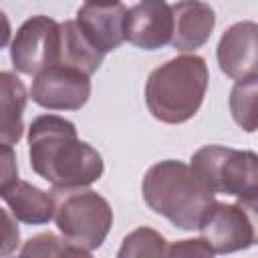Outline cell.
Instances as JSON below:
<instances>
[{
  "instance_id": "obj_6",
  "label": "cell",
  "mask_w": 258,
  "mask_h": 258,
  "mask_svg": "<svg viewBox=\"0 0 258 258\" xmlns=\"http://www.w3.org/2000/svg\"><path fill=\"white\" fill-rule=\"evenodd\" d=\"M12 67L28 77L60 62V22L36 14L20 24L10 44Z\"/></svg>"
},
{
  "instance_id": "obj_12",
  "label": "cell",
  "mask_w": 258,
  "mask_h": 258,
  "mask_svg": "<svg viewBox=\"0 0 258 258\" xmlns=\"http://www.w3.org/2000/svg\"><path fill=\"white\" fill-rule=\"evenodd\" d=\"M173 32L169 44L181 52H194L202 48L216 26V12L202 0H179L171 6Z\"/></svg>"
},
{
  "instance_id": "obj_1",
  "label": "cell",
  "mask_w": 258,
  "mask_h": 258,
  "mask_svg": "<svg viewBox=\"0 0 258 258\" xmlns=\"http://www.w3.org/2000/svg\"><path fill=\"white\" fill-rule=\"evenodd\" d=\"M28 157L36 175L48 181L54 194L89 187L101 179V153L81 141L71 121L58 115H40L28 127Z\"/></svg>"
},
{
  "instance_id": "obj_9",
  "label": "cell",
  "mask_w": 258,
  "mask_h": 258,
  "mask_svg": "<svg viewBox=\"0 0 258 258\" xmlns=\"http://www.w3.org/2000/svg\"><path fill=\"white\" fill-rule=\"evenodd\" d=\"M125 16L123 2H85L75 14V24L95 50L109 54L125 42Z\"/></svg>"
},
{
  "instance_id": "obj_13",
  "label": "cell",
  "mask_w": 258,
  "mask_h": 258,
  "mask_svg": "<svg viewBox=\"0 0 258 258\" xmlns=\"http://www.w3.org/2000/svg\"><path fill=\"white\" fill-rule=\"evenodd\" d=\"M0 198L6 202L10 214L16 218V222L22 224H46L54 218V210H56V200L42 191L40 187L16 179L6 191L0 194Z\"/></svg>"
},
{
  "instance_id": "obj_3",
  "label": "cell",
  "mask_w": 258,
  "mask_h": 258,
  "mask_svg": "<svg viewBox=\"0 0 258 258\" xmlns=\"http://www.w3.org/2000/svg\"><path fill=\"white\" fill-rule=\"evenodd\" d=\"M208 79V64L202 56H175L149 73L145 83V105L153 119L161 123H185L202 107Z\"/></svg>"
},
{
  "instance_id": "obj_8",
  "label": "cell",
  "mask_w": 258,
  "mask_h": 258,
  "mask_svg": "<svg viewBox=\"0 0 258 258\" xmlns=\"http://www.w3.org/2000/svg\"><path fill=\"white\" fill-rule=\"evenodd\" d=\"M198 230L200 238L212 248L214 254L246 250L256 242L252 216L242 204L214 202Z\"/></svg>"
},
{
  "instance_id": "obj_21",
  "label": "cell",
  "mask_w": 258,
  "mask_h": 258,
  "mask_svg": "<svg viewBox=\"0 0 258 258\" xmlns=\"http://www.w3.org/2000/svg\"><path fill=\"white\" fill-rule=\"evenodd\" d=\"M167 256H214L212 248L202 240H179L171 246L167 244Z\"/></svg>"
},
{
  "instance_id": "obj_23",
  "label": "cell",
  "mask_w": 258,
  "mask_h": 258,
  "mask_svg": "<svg viewBox=\"0 0 258 258\" xmlns=\"http://www.w3.org/2000/svg\"><path fill=\"white\" fill-rule=\"evenodd\" d=\"M85 2H121V0H85Z\"/></svg>"
},
{
  "instance_id": "obj_2",
  "label": "cell",
  "mask_w": 258,
  "mask_h": 258,
  "mask_svg": "<svg viewBox=\"0 0 258 258\" xmlns=\"http://www.w3.org/2000/svg\"><path fill=\"white\" fill-rule=\"evenodd\" d=\"M141 196L151 212L185 232L198 230L216 202V194L177 159L153 163L141 179Z\"/></svg>"
},
{
  "instance_id": "obj_22",
  "label": "cell",
  "mask_w": 258,
  "mask_h": 258,
  "mask_svg": "<svg viewBox=\"0 0 258 258\" xmlns=\"http://www.w3.org/2000/svg\"><path fill=\"white\" fill-rule=\"evenodd\" d=\"M10 34H12L10 20H8V16L4 14V10H0V48H4V46L8 44Z\"/></svg>"
},
{
  "instance_id": "obj_11",
  "label": "cell",
  "mask_w": 258,
  "mask_h": 258,
  "mask_svg": "<svg viewBox=\"0 0 258 258\" xmlns=\"http://www.w3.org/2000/svg\"><path fill=\"white\" fill-rule=\"evenodd\" d=\"M258 24L254 20H242L232 24L218 42V64L222 73L234 81L256 77V42Z\"/></svg>"
},
{
  "instance_id": "obj_16",
  "label": "cell",
  "mask_w": 258,
  "mask_h": 258,
  "mask_svg": "<svg viewBox=\"0 0 258 258\" xmlns=\"http://www.w3.org/2000/svg\"><path fill=\"white\" fill-rule=\"evenodd\" d=\"M256 93H258V75L236 81L230 93L232 117L248 133L256 131Z\"/></svg>"
},
{
  "instance_id": "obj_18",
  "label": "cell",
  "mask_w": 258,
  "mask_h": 258,
  "mask_svg": "<svg viewBox=\"0 0 258 258\" xmlns=\"http://www.w3.org/2000/svg\"><path fill=\"white\" fill-rule=\"evenodd\" d=\"M22 256H91V252L71 244L67 238H58L52 232L38 234L20 248Z\"/></svg>"
},
{
  "instance_id": "obj_14",
  "label": "cell",
  "mask_w": 258,
  "mask_h": 258,
  "mask_svg": "<svg viewBox=\"0 0 258 258\" xmlns=\"http://www.w3.org/2000/svg\"><path fill=\"white\" fill-rule=\"evenodd\" d=\"M28 93L20 77L10 71H0V143L14 145L20 141Z\"/></svg>"
},
{
  "instance_id": "obj_10",
  "label": "cell",
  "mask_w": 258,
  "mask_h": 258,
  "mask_svg": "<svg viewBox=\"0 0 258 258\" xmlns=\"http://www.w3.org/2000/svg\"><path fill=\"white\" fill-rule=\"evenodd\" d=\"M173 32V14L167 0H139L127 8L125 40L141 50H157L169 44Z\"/></svg>"
},
{
  "instance_id": "obj_7",
  "label": "cell",
  "mask_w": 258,
  "mask_h": 258,
  "mask_svg": "<svg viewBox=\"0 0 258 258\" xmlns=\"http://www.w3.org/2000/svg\"><path fill=\"white\" fill-rule=\"evenodd\" d=\"M30 97L48 111H79L91 97V75L69 64H52L34 75Z\"/></svg>"
},
{
  "instance_id": "obj_4",
  "label": "cell",
  "mask_w": 258,
  "mask_h": 258,
  "mask_svg": "<svg viewBox=\"0 0 258 258\" xmlns=\"http://www.w3.org/2000/svg\"><path fill=\"white\" fill-rule=\"evenodd\" d=\"M191 173L212 194L234 196L250 212L258 200V157L250 149L204 145L191 155Z\"/></svg>"
},
{
  "instance_id": "obj_19",
  "label": "cell",
  "mask_w": 258,
  "mask_h": 258,
  "mask_svg": "<svg viewBox=\"0 0 258 258\" xmlns=\"http://www.w3.org/2000/svg\"><path fill=\"white\" fill-rule=\"evenodd\" d=\"M20 244V230L16 218L0 208V256H10Z\"/></svg>"
},
{
  "instance_id": "obj_15",
  "label": "cell",
  "mask_w": 258,
  "mask_h": 258,
  "mask_svg": "<svg viewBox=\"0 0 258 258\" xmlns=\"http://www.w3.org/2000/svg\"><path fill=\"white\" fill-rule=\"evenodd\" d=\"M103 58L105 54L91 46L75 20H64L60 24V64H69L81 69L87 75H93L103 64Z\"/></svg>"
},
{
  "instance_id": "obj_17",
  "label": "cell",
  "mask_w": 258,
  "mask_h": 258,
  "mask_svg": "<svg viewBox=\"0 0 258 258\" xmlns=\"http://www.w3.org/2000/svg\"><path fill=\"white\" fill-rule=\"evenodd\" d=\"M119 258H141V256H167V240L147 228L141 226L137 230H133L129 236H125L123 246L117 252Z\"/></svg>"
},
{
  "instance_id": "obj_20",
  "label": "cell",
  "mask_w": 258,
  "mask_h": 258,
  "mask_svg": "<svg viewBox=\"0 0 258 258\" xmlns=\"http://www.w3.org/2000/svg\"><path fill=\"white\" fill-rule=\"evenodd\" d=\"M18 179V163L12 145L0 143V194Z\"/></svg>"
},
{
  "instance_id": "obj_5",
  "label": "cell",
  "mask_w": 258,
  "mask_h": 258,
  "mask_svg": "<svg viewBox=\"0 0 258 258\" xmlns=\"http://www.w3.org/2000/svg\"><path fill=\"white\" fill-rule=\"evenodd\" d=\"M54 222L62 238L71 244L93 252L101 248L113 226V210L109 202L87 187L62 191L54 210Z\"/></svg>"
}]
</instances>
